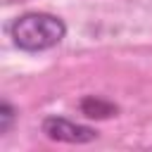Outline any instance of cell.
Listing matches in <instances>:
<instances>
[{
	"mask_svg": "<svg viewBox=\"0 0 152 152\" xmlns=\"http://www.w3.org/2000/svg\"><path fill=\"white\" fill-rule=\"evenodd\" d=\"M43 133L50 138V140H57V142H76V145H83V142H93L97 138V133L90 128V126H81L76 121H69L64 116H48L43 119Z\"/></svg>",
	"mask_w": 152,
	"mask_h": 152,
	"instance_id": "2",
	"label": "cell"
},
{
	"mask_svg": "<svg viewBox=\"0 0 152 152\" xmlns=\"http://www.w3.org/2000/svg\"><path fill=\"white\" fill-rule=\"evenodd\" d=\"M66 26L59 17L48 12H26L10 24L12 43L24 52H43L62 43Z\"/></svg>",
	"mask_w": 152,
	"mask_h": 152,
	"instance_id": "1",
	"label": "cell"
},
{
	"mask_svg": "<svg viewBox=\"0 0 152 152\" xmlns=\"http://www.w3.org/2000/svg\"><path fill=\"white\" fill-rule=\"evenodd\" d=\"M81 112L88 119H109L116 114V104H112L109 100H102L97 95H88L81 100Z\"/></svg>",
	"mask_w": 152,
	"mask_h": 152,
	"instance_id": "3",
	"label": "cell"
},
{
	"mask_svg": "<svg viewBox=\"0 0 152 152\" xmlns=\"http://www.w3.org/2000/svg\"><path fill=\"white\" fill-rule=\"evenodd\" d=\"M14 116H17V114H14V107H12L10 102H2V104H0V133H7V131H10Z\"/></svg>",
	"mask_w": 152,
	"mask_h": 152,
	"instance_id": "4",
	"label": "cell"
}]
</instances>
